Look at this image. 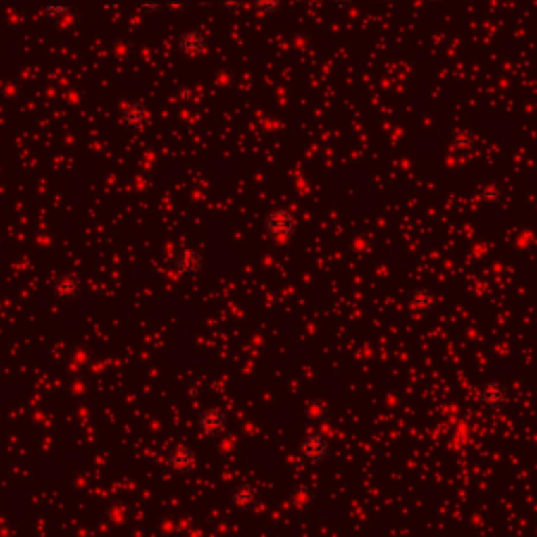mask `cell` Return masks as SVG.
<instances>
[{
  "label": "cell",
  "instance_id": "1",
  "mask_svg": "<svg viewBox=\"0 0 537 537\" xmlns=\"http://www.w3.org/2000/svg\"><path fill=\"white\" fill-rule=\"evenodd\" d=\"M265 231H267L268 237L275 240V242H288L296 231V218L285 208L271 210L265 216Z\"/></svg>",
  "mask_w": 537,
  "mask_h": 537
},
{
  "label": "cell",
  "instance_id": "2",
  "mask_svg": "<svg viewBox=\"0 0 537 537\" xmlns=\"http://www.w3.org/2000/svg\"><path fill=\"white\" fill-rule=\"evenodd\" d=\"M476 401L481 403V407H485V409L498 414V412H502V409L508 405L510 393H508V388H506L500 380H487L485 384L479 386V390H476Z\"/></svg>",
  "mask_w": 537,
  "mask_h": 537
},
{
  "label": "cell",
  "instance_id": "3",
  "mask_svg": "<svg viewBox=\"0 0 537 537\" xmlns=\"http://www.w3.org/2000/svg\"><path fill=\"white\" fill-rule=\"evenodd\" d=\"M300 455L307 464L317 466L323 464L330 455V439L323 433H309L302 441H300Z\"/></svg>",
  "mask_w": 537,
  "mask_h": 537
},
{
  "label": "cell",
  "instance_id": "4",
  "mask_svg": "<svg viewBox=\"0 0 537 537\" xmlns=\"http://www.w3.org/2000/svg\"><path fill=\"white\" fill-rule=\"evenodd\" d=\"M197 428H199V433L204 437H212V439L225 435V431H227V414H225V409H221L216 405L204 407L199 412V416H197Z\"/></svg>",
  "mask_w": 537,
  "mask_h": 537
},
{
  "label": "cell",
  "instance_id": "5",
  "mask_svg": "<svg viewBox=\"0 0 537 537\" xmlns=\"http://www.w3.org/2000/svg\"><path fill=\"white\" fill-rule=\"evenodd\" d=\"M122 124L130 130H145L152 124V111L141 101H130L122 107Z\"/></svg>",
  "mask_w": 537,
  "mask_h": 537
},
{
  "label": "cell",
  "instance_id": "6",
  "mask_svg": "<svg viewBox=\"0 0 537 537\" xmlns=\"http://www.w3.org/2000/svg\"><path fill=\"white\" fill-rule=\"evenodd\" d=\"M177 47H179V53L187 59H197L202 55H206L208 51V42H206V36L199 32V30H187L183 32L177 40Z\"/></svg>",
  "mask_w": 537,
  "mask_h": 537
},
{
  "label": "cell",
  "instance_id": "7",
  "mask_svg": "<svg viewBox=\"0 0 537 537\" xmlns=\"http://www.w3.org/2000/svg\"><path fill=\"white\" fill-rule=\"evenodd\" d=\"M407 304H409L412 313H416L420 317H426V315H431L437 309L439 298H437V294L431 288H416V290L409 292Z\"/></svg>",
  "mask_w": 537,
  "mask_h": 537
},
{
  "label": "cell",
  "instance_id": "8",
  "mask_svg": "<svg viewBox=\"0 0 537 537\" xmlns=\"http://www.w3.org/2000/svg\"><path fill=\"white\" fill-rule=\"evenodd\" d=\"M175 271L183 279H195L204 271V257L197 250H183L175 261Z\"/></svg>",
  "mask_w": 537,
  "mask_h": 537
},
{
  "label": "cell",
  "instance_id": "9",
  "mask_svg": "<svg viewBox=\"0 0 537 537\" xmlns=\"http://www.w3.org/2000/svg\"><path fill=\"white\" fill-rule=\"evenodd\" d=\"M166 466H168L173 472H177V474H189V472L195 470V466H197V455H195V451L191 448L179 445V448H175L168 453Z\"/></svg>",
  "mask_w": 537,
  "mask_h": 537
},
{
  "label": "cell",
  "instance_id": "10",
  "mask_svg": "<svg viewBox=\"0 0 537 537\" xmlns=\"http://www.w3.org/2000/svg\"><path fill=\"white\" fill-rule=\"evenodd\" d=\"M259 500H261V493L252 483H240L231 491V504L237 510H252L259 504Z\"/></svg>",
  "mask_w": 537,
  "mask_h": 537
},
{
  "label": "cell",
  "instance_id": "11",
  "mask_svg": "<svg viewBox=\"0 0 537 537\" xmlns=\"http://www.w3.org/2000/svg\"><path fill=\"white\" fill-rule=\"evenodd\" d=\"M55 294L59 298H66V300H72L80 294V279L72 273L68 275H61L57 281H55Z\"/></svg>",
  "mask_w": 537,
  "mask_h": 537
},
{
  "label": "cell",
  "instance_id": "12",
  "mask_svg": "<svg viewBox=\"0 0 537 537\" xmlns=\"http://www.w3.org/2000/svg\"><path fill=\"white\" fill-rule=\"evenodd\" d=\"M290 502H292V506L296 510H309L313 506V502H315V495H313V491L307 485H298L290 493Z\"/></svg>",
  "mask_w": 537,
  "mask_h": 537
},
{
  "label": "cell",
  "instance_id": "13",
  "mask_svg": "<svg viewBox=\"0 0 537 537\" xmlns=\"http://www.w3.org/2000/svg\"><path fill=\"white\" fill-rule=\"evenodd\" d=\"M474 141H476V137H474L472 132L459 130V132H455V135L451 137V149H453L455 154H468V152H472Z\"/></svg>",
  "mask_w": 537,
  "mask_h": 537
},
{
  "label": "cell",
  "instance_id": "14",
  "mask_svg": "<svg viewBox=\"0 0 537 537\" xmlns=\"http://www.w3.org/2000/svg\"><path fill=\"white\" fill-rule=\"evenodd\" d=\"M481 195H483V199H485V202L495 204V202H500V199H502L504 191H502V187H500L498 183H485V185H483V189H481Z\"/></svg>",
  "mask_w": 537,
  "mask_h": 537
},
{
  "label": "cell",
  "instance_id": "15",
  "mask_svg": "<svg viewBox=\"0 0 537 537\" xmlns=\"http://www.w3.org/2000/svg\"><path fill=\"white\" fill-rule=\"evenodd\" d=\"M44 13L49 17H63L68 13V2H44Z\"/></svg>",
  "mask_w": 537,
  "mask_h": 537
},
{
  "label": "cell",
  "instance_id": "16",
  "mask_svg": "<svg viewBox=\"0 0 537 537\" xmlns=\"http://www.w3.org/2000/svg\"><path fill=\"white\" fill-rule=\"evenodd\" d=\"M254 6L265 11V13H273L281 6V2L279 0H254Z\"/></svg>",
  "mask_w": 537,
  "mask_h": 537
},
{
  "label": "cell",
  "instance_id": "17",
  "mask_svg": "<svg viewBox=\"0 0 537 537\" xmlns=\"http://www.w3.org/2000/svg\"><path fill=\"white\" fill-rule=\"evenodd\" d=\"M139 6H141V11H143V13H156V11H160V8H162V4H160L158 0H141V2H139Z\"/></svg>",
  "mask_w": 537,
  "mask_h": 537
},
{
  "label": "cell",
  "instance_id": "18",
  "mask_svg": "<svg viewBox=\"0 0 537 537\" xmlns=\"http://www.w3.org/2000/svg\"><path fill=\"white\" fill-rule=\"evenodd\" d=\"M349 2H351V0H334V4H336V6H347Z\"/></svg>",
  "mask_w": 537,
  "mask_h": 537
},
{
  "label": "cell",
  "instance_id": "19",
  "mask_svg": "<svg viewBox=\"0 0 537 537\" xmlns=\"http://www.w3.org/2000/svg\"><path fill=\"white\" fill-rule=\"evenodd\" d=\"M42 2H70V0H42Z\"/></svg>",
  "mask_w": 537,
  "mask_h": 537
},
{
  "label": "cell",
  "instance_id": "20",
  "mask_svg": "<svg viewBox=\"0 0 537 537\" xmlns=\"http://www.w3.org/2000/svg\"><path fill=\"white\" fill-rule=\"evenodd\" d=\"M533 2H537V0H533Z\"/></svg>",
  "mask_w": 537,
  "mask_h": 537
}]
</instances>
